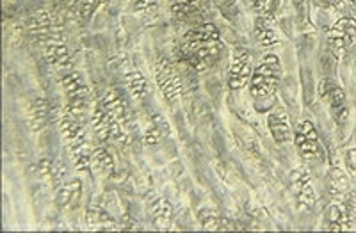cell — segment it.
I'll list each match as a JSON object with an SVG mask.
<instances>
[{"mask_svg": "<svg viewBox=\"0 0 356 233\" xmlns=\"http://www.w3.org/2000/svg\"><path fill=\"white\" fill-rule=\"evenodd\" d=\"M315 2H317V4H324V0H315Z\"/></svg>", "mask_w": 356, "mask_h": 233, "instance_id": "33", "label": "cell"}, {"mask_svg": "<svg viewBox=\"0 0 356 233\" xmlns=\"http://www.w3.org/2000/svg\"><path fill=\"white\" fill-rule=\"evenodd\" d=\"M82 198V182L79 179H73L70 182H64L55 192V199L61 208H66L70 205H75Z\"/></svg>", "mask_w": 356, "mask_h": 233, "instance_id": "21", "label": "cell"}, {"mask_svg": "<svg viewBox=\"0 0 356 233\" xmlns=\"http://www.w3.org/2000/svg\"><path fill=\"white\" fill-rule=\"evenodd\" d=\"M333 2V8L339 11V13H348L349 9L355 6V0H331Z\"/></svg>", "mask_w": 356, "mask_h": 233, "instance_id": "29", "label": "cell"}, {"mask_svg": "<svg viewBox=\"0 0 356 233\" xmlns=\"http://www.w3.org/2000/svg\"><path fill=\"white\" fill-rule=\"evenodd\" d=\"M119 228H121V230H143V228H141L139 223H137L136 219H132L130 216L123 217V221L119 223Z\"/></svg>", "mask_w": 356, "mask_h": 233, "instance_id": "30", "label": "cell"}, {"mask_svg": "<svg viewBox=\"0 0 356 233\" xmlns=\"http://www.w3.org/2000/svg\"><path fill=\"white\" fill-rule=\"evenodd\" d=\"M255 36L264 48H271L278 45V38L273 29V21L269 13H262L255 20Z\"/></svg>", "mask_w": 356, "mask_h": 233, "instance_id": "19", "label": "cell"}, {"mask_svg": "<svg viewBox=\"0 0 356 233\" xmlns=\"http://www.w3.org/2000/svg\"><path fill=\"white\" fill-rule=\"evenodd\" d=\"M115 159L107 152V148L103 146H98L93 150V155H91V170L97 171V174L100 176H110L115 173Z\"/></svg>", "mask_w": 356, "mask_h": 233, "instance_id": "24", "label": "cell"}, {"mask_svg": "<svg viewBox=\"0 0 356 233\" xmlns=\"http://www.w3.org/2000/svg\"><path fill=\"white\" fill-rule=\"evenodd\" d=\"M91 125H93L95 136L98 141L112 144H128V132L103 109L102 103H98L93 109Z\"/></svg>", "mask_w": 356, "mask_h": 233, "instance_id": "7", "label": "cell"}, {"mask_svg": "<svg viewBox=\"0 0 356 233\" xmlns=\"http://www.w3.org/2000/svg\"><path fill=\"white\" fill-rule=\"evenodd\" d=\"M132 9L137 14H152L157 9V0H132Z\"/></svg>", "mask_w": 356, "mask_h": 233, "instance_id": "26", "label": "cell"}, {"mask_svg": "<svg viewBox=\"0 0 356 233\" xmlns=\"http://www.w3.org/2000/svg\"><path fill=\"white\" fill-rule=\"evenodd\" d=\"M50 105H48V100L45 97H36L30 103V127L34 132H41L43 128L48 125V119H50Z\"/></svg>", "mask_w": 356, "mask_h": 233, "instance_id": "18", "label": "cell"}, {"mask_svg": "<svg viewBox=\"0 0 356 233\" xmlns=\"http://www.w3.org/2000/svg\"><path fill=\"white\" fill-rule=\"evenodd\" d=\"M328 38H330L331 48L335 52L348 50L356 39V18L340 17L328 32Z\"/></svg>", "mask_w": 356, "mask_h": 233, "instance_id": "12", "label": "cell"}, {"mask_svg": "<svg viewBox=\"0 0 356 233\" xmlns=\"http://www.w3.org/2000/svg\"><path fill=\"white\" fill-rule=\"evenodd\" d=\"M155 82L170 103H178L184 98L182 77L168 57H159L155 63Z\"/></svg>", "mask_w": 356, "mask_h": 233, "instance_id": "5", "label": "cell"}, {"mask_svg": "<svg viewBox=\"0 0 356 233\" xmlns=\"http://www.w3.org/2000/svg\"><path fill=\"white\" fill-rule=\"evenodd\" d=\"M38 43L45 52V59L52 66H55V68H70L72 66V55H70L68 45H66L61 27H54L52 30H48L47 34H43L38 39Z\"/></svg>", "mask_w": 356, "mask_h": 233, "instance_id": "9", "label": "cell"}, {"mask_svg": "<svg viewBox=\"0 0 356 233\" xmlns=\"http://www.w3.org/2000/svg\"><path fill=\"white\" fill-rule=\"evenodd\" d=\"M288 180H290V191L296 198L297 208L299 210H308L315 203V191L308 170L306 168H296V170L290 171Z\"/></svg>", "mask_w": 356, "mask_h": 233, "instance_id": "11", "label": "cell"}, {"mask_svg": "<svg viewBox=\"0 0 356 233\" xmlns=\"http://www.w3.org/2000/svg\"><path fill=\"white\" fill-rule=\"evenodd\" d=\"M100 4H107V2H110V0H98Z\"/></svg>", "mask_w": 356, "mask_h": 233, "instance_id": "32", "label": "cell"}, {"mask_svg": "<svg viewBox=\"0 0 356 233\" xmlns=\"http://www.w3.org/2000/svg\"><path fill=\"white\" fill-rule=\"evenodd\" d=\"M198 8L199 0H177L171 6V13H173V17H186V14L195 13Z\"/></svg>", "mask_w": 356, "mask_h": 233, "instance_id": "25", "label": "cell"}, {"mask_svg": "<svg viewBox=\"0 0 356 233\" xmlns=\"http://www.w3.org/2000/svg\"><path fill=\"white\" fill-rule=\"evenodd\" d=\"M61 85H63V91L68 100V105L64 110L84 123L86 112H88V85H86L82 75L79 72L64 73L61 79Z\"/></svg>", "mask_w": 356, "mask_h": 233, "instance_id": "4", "label": "cell"}, {"mask_svg": "<svg viewBox=\"0 0 356 233\" xmlns=\"http://www.w3.org/2000/svg\"><path fill=\"white\" fill-rule=\"evenodd\" d=\"M125 82L134 100H144L150 94V84L146 77L137 70H127L125 72Z\"/></svg>", "mask_w": 356, "mask_h": 233, "instance_id": "23", "label": "cell"}, {"mask_svg": "<svg viewBox=\"0 0 356 233\" xmlns=\"http://www.w3.org/2000/svg\"><path fill=\"white\" fill-rule=\"evenodd\" d=\"M102 105L103 109L109 112L112 118L118 121L125 130H136L137 121L132 114L130 107H128L127 100L123 98V94L119 93L118 90H109L102 97Z\"/></svg>", "mask_w": 356, "mask_h": 233, "instance_id": "10", "label": "cell"}, {"mask_svg": "<svg viewBox=\"0 0 356 233\" xmlns=\"http://www.w3.org/2000/svg\"><path fill=\"white\" fill-rule=\"evenodd\" d=\"M356 210L344 199H335L333 203L328 207L326 219L328 230L330 232H348L353 226V217Z\"/></svg>", "mask_w": 356, "mask_h": 233, "instance_id": "13", "label": "cell"}, {"mask_svg": "<svg viewBox=\"0 0 356 233\" xmlns=\"http://www.w3.org/2000/svg\"><path fill=\"white\" fill-rule=\"evenodd\" d=\"M219 29L214 23L192 27L184 34L180 43V57L186 61L189 70L196 73L214 66L223 54Z\"/></svg>", "mask_w": 356, "mask_h": 233, "instance_id": "1", "label": "cell"}, {"mask_svg": "<svg viewBox=\"0 0 356 233\" xmlns=\"http://www.w3.org/2000/svg\"><path fill=\"white\" fill-rule=\"evenodd\" d=\"M294 143H296L297 153L301 155L305 162H310V164H324L326 162V148L322 144L315 125L308 119L297 125Z\"/></svg>", "mask_w": 356, "mask_h": 233, "instance_id": "3", "label": "cell"}, {"mask_svg": "<svg viewBox=\"0 0 356 233\" xmlns=\"http://www.w3.org/2000/svg\"><path fill=\"white\" fill-rule=\"evenodd\" d=\"M253 73V55L246 47H235L232 52V61L228 66L226 84L230 91H241L250 84Z\"/></svg>", "mask_w": 356, "mask_h": 233, "instance_id": "8", "label": "cell"}, {"mask_svg": "<svg viewBox=\"0 0 356 233\" xmlns=\"http://www.w3.org/2000/svg\"><path fill=\"white\" fill-rule=\"evenodd\" d=\"M319 94H321L322 102L326 103V107L330 109V114L331 118L335 119V123L339 127H344L348 123L349 103L342 85L337 84L333 79H322L319 82Z\"/></svg>", "mask_w": 356, "mask_h": 233, "instance_id": "6", "label": "cell"}, {"mask_svg": "<svg viewBox=\"0 0 356 233\" xmlns=\"http://www.w3.org/2000/svg\"><path fill=\"white\" fill-rule=\"evenodd\" d=\"M38 176L43 180V182H47L48 185H52L57 191L61 185L64 183V179H66V174H68V168L66 164L61 161H50V159H43L39 161L38 164Z\"/></svg>", "mask_w": 356, "mask_h": 233, "instance_id": "16", "label": "cell"}, {"mask_svg": "<svg viewBox=\"0 0 356 233\" xmlns=\"http://www.w3.org/2000/svg\"><path fill=\"white\" fill-rule=\"evenodd\" d=\"M267 127H269V132H271V137L275 139V143L287 144L293 139V128H290V121H288V114L285 107L278 105L276 109L269 110Z\"/></svg>", "mask_w": 356, "mask_h": 233, "instance_id": "14", "label": "cell"}, {"mask_svg": "<svg viewBox=\"0 0 356 233\" xmlns=\"http://www.w3.org/2000/svg\"><path fill=\"white\" fill-rule=\"evenodd\" d=\"M86 225L91 230H121L115 217L107 212L102 203H97V201L89 205L88 214H86Z\"/></svg>", "mask_w": 356, "mask_h": 233, "instance_id": "17", "label": "cell"}, {"mask_svg": "<svg viewBox=\"0 0 356 233\" xmlns=\"http://www.w3.org/2000/svg\"><path fill=\"white\" fill-rule=\"evenodd\" d=\"M328 182H330V196L331 199H342L349 191V176L348 173L340 168V165L333 164L328 171Z\"/></svg>", "mask_w": 356, "mask_h": 233, "instance_id": "20", "label": "cell"}, {"mask_svg": "<svg viewBox=\"0 0 356 233\" xmlns=\"http://www.w3.org/2000/svg\"><path fill=\"white\" fill-rule=\"evenodd\" d=\"M281 79V63L276 54L262 55V59L253 68L250 79V94L255 103H260L259 110H266L264 103H273L278 93Z\"/></svg>", "mask_w": 356, "mask_h": 233, "instance_id": "2", "label": "cell"}, {"mask_svg": "<svg viewBox=\"0 0 356 233\" xmlns=\"http://www.w3.org/2000/svg\"><path fill=\"white\" fill-rule=\"evenodd\" d=\"M198 219L199 225L204 230H239L235 228V223H232L226 217L219 216V212L212 210V208H201L198 212Z\"/></svg>", "mask_w": 356, "mask_h": 233, "instance_id": "22", "label": "cell"}, {"mask_svg": "<svg viewBox=\"0 0 356 233\" xmlns=\"http://www.w3.org/2000/svg\"><path fill=\"white\" fill-rule=\"evenodd\" d=\"M148 210L155 230H161V232L170 230L171 221H173V208L168 203V199L159 194H152L148 198Z\"/></svg>", "mask_w": 356, "mask_h": 233, "instance_id": "15", "label": "cell"}, {"mask_svg": "<svg viewBox=\"0 0 356 233\" xmlns=\"http://www.w3.org/2000/svg\"><path fill=\"white\" fill-rule=\"evenodd\" d=\"M98 0H82L81 4H79V18H81L82 21H88L89 18L93 17L95 9L98 8Z\"/></svg>", "mask_w": 356, "mask_h": 233, "instance_id": "27", "label": "cell"}, {"mask_svg": "<svg viewBox=\"0 0 356 233\" xmlns=\"http://www.w3.org/2000/svg\"><path fill=\"white\" fill-rule=\"evenodd\" d=\"M273 2H275V4H278L280 0H267V9H269V11H271V4H273Z\"/></svg>", "mask_w": 356, "mask_h": 233, "instance_id": "31", "label": "cell"}, {"mask_svg": "<svg viewBox=\"0 0 356 233\" xmlns=\"http://www.w3.org/2000/svg\"><path fill=\"white\" fill-rule=\"evenodd\" d=\"M344 162H346V170L356 174V148H351L344 153Z\"/></svg>", "mask_w": 356, "mask_h": 233, "instance_id": "28", "label": "cell"}]
</instances>
